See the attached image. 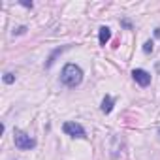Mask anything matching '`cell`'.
Returning a JSON list of instances; mask_svg holds the SVG:
<instances>
[{
	"instance_id": "1",
	"label": "cell",
	"mask_w": 160,
	"mask_h": 160,
	"mask_svg": "<svg viewBox=\"0 0 160 160\" xmlns=\"http://www.w3.org/2000/svg\"><path fill=\"white\" fill-rule=\"evenodd\" d=\"M60 81L66 87H77L79 83L83 81V72H81V68L75 66V64H66L62 68V73H60Z\"/></svg>"
},
{
	"instance_id": "2",
	"label": "cell",
	"mask_w": 160,
	"mask_h": 160,
	"mask_svg": "<svg viewBox=\"0 0 160 160\" xmlns=\"http://www.w3.org/2000/svg\"><path fill=\"white\" fill-rule=\"evenodd\" d=\"M13 141H15V145H17L19 149H23V151H28V149H32V147L36 145V141H34L28 134H25L23 130H15V132H13Z\"/></svg>"
},
{
	"instance_id": "3",
	"label": "cell",
	"mask_w": 160,
	"mask_h": 160,
	"mask_svg": "<svg viewBox=\"0 0 160 160\" xmlns=\"http://www.w3.org/2000/svg\"><path fill=\"white\" fill-rule=\"evenodd\" d=\"M62 130L68 134V136H72V138H85V128L81 126V124H77V122H64V126H62Z\"/></svg>"
},
{
	"instance_id": "4",
	"label": "cell",
	"mask_w": 160,
	"mask_h": 160,
	"mask_svg": "<svg viewBox=\"0 0 160 160\" xmlns=\"http://www.w3.org/2000/svg\"><path fill=\"white\" fill-rule=\"evenodd\" d=\"M132 77L136 79V83L141 85V87H147V85L151 83V75H149L145 70H134V72H132Z\"/></svg>"
},
{
	"instance_id": "5",
	"label": "cell",
	"mask_w": 160,
	"mask_h": 160,
	"mask_svg": "<svg viewBox=\"0 0 160 160\" xmlns=\"http://www.w3.org/2000/svg\"><path fill=\"white\" fill-rule=\"evenodd\" d=\"M109 38H111V30L108 27H102L100 28V45H106L109 42Z\"/></svg>"
},
{
	"instance_id": "6",
	"label": "cell",
	"mask_w": 160,
	"mask_h": 160,
	"mask_svg": "<svg viewBox=\"0 0 160 160\" xmlns=\"http://www.w3.org/2000/svg\"><path fill=\"white\" fill-rule=\"evenodd\" d=\"M111 109H113V98L111 96H106L104 102H102V111L104 113H111Z\"/></svg>"
},
{
	"instance_id": "7",
	"label": "cell",
	"mask_w": 160,
	"mask_h": 160,
	"mask_svg": "<svg viewBox=\"0 0 160 160\" xmlns=\"http://www.w3.org/2000/svg\"><path fill=\"white\" fill-rule=\"evenodd\" d=\"M13 81H15V75H13V73H10V72H8V73H4V83L12 85Z\"/></svg>"
},
{
	"instance_id": "8",
	"label": "cell",
	"mask_w": 160,
	"mask_h": 160,
	"mask_svg": "<svg viewBox=\"0 0 160 160\" xmlns=\"http://www.w3.org/2000/svg\"><path fill=\"white\" fill-rule=\"evenodd\" d=\"M143 51H145V53H151V51H152V42H145Z\"/></svg>"
},
{
	"instance_id": "9",
	"label": "cell",
	"mask_w": 160,
	"mask_h": 160,
	"mask_svg": "<svg viewBox=\"0 0 160 160\" xmlns=\"http://www.w3.org/2000/svg\"><path fill=\"white\" fill-rule=\"evenodd\" d=\"M25 32H27V27H21V28L15 30V34H25Z\"/></svg>"
},
{
	"instance_id": "10",
	"label": "cell",
	"mask_w": 160,
	"mask_h": 160,
	"mask_svg": "<svg viewBox=\"0 0 160 160\" xmlns=\"http://www.w3.org/2000/svg\"><path fill=\"white\" fill-rule=\"evenodd\" d=\"M21 4L27 6V8H32V2H28V0H21Z\"/></svg>"
},
{
	"instance_id": "11",
	"label": "cell",
	"mask_w": 160,
	"mask_h": 160,
	"mask_svg": "<svg viewBox=\"0 0 160 160\" xmlns=\"http://www.w3.org/2000/svg\"><path fill=\"white\" fill-rule=\"evenodd\" d=\"M154 36H156V38H160V28H156V30H154Z\"/></svg>"
}]
</instances>
